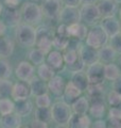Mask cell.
<instances>
[{
    "label": "cell",
    "mask_w": 121,
    "mask_h": 128,
    "mask_svg": "<svg viewBox=\"0 0 121 128\" xmlns=\"http://www.w3.org/2000/svg\"><path fill=\"white\" fill-rule=\"evenodd\" d=\"M16 40L23 46H34L36 42V29L27 22H20L16 27Z\"/></svg>",
    "instance_id": "cell-1"
},
{
    "label": "cell",
    "mask_w": 121,
    "mask_h": 128,
    "mask_svg": "<svg viewBox=\"0 0 121 128\" xmlns=\"http://www.w3.org/2000/svg\"><path fill=\"white\" fill-rule=\"evenodd\" d=\"M50 109L52 120L59 125H66L71 115L73 114L71 106L66 102H56Z\"/></svg>",
    "instance_id": "cell-2"
},
{
    "label": "cell",
    "mask_w": 121,
    "mask_h": 128,
    "mask_svg": "<svg viewBox=\"0 0 121 128\" xmlns=\"http://www.w3.org/2000/svg\"><path fill=\"white\" fill-rule=\"evenodd\" d=\"M21 13V18L23 22L30 24V25H36L43 18V11L42 6L36 4L34 2H26L23 3L20 10Z\"/></svg>",
    "instance_id": "cell-3"
},
{
    "label": "cell",
    "mask_w": 121,
    "mask_h": 128,
    "mask_svg": "<svg viewBox=\"0 0 121 128\" xmlns=\"http://www.w3.org/2000/svg\"><path fill=\"white\" fill-rule=\"evenodd\" d=\"M108 35L104 31L101 25H95L90 30H88L86 36V45L96 49H100L101 47L106 45L108 42Z\"/></svg>",
    "instance_id": "cell-4"
},
{
    "label": "cell",
    "mask_w": 121,
    "mask_h": 128,
    "mask_svg": "<svg viewBox=\"0 0 121 128\" xmlns=\"http://www.w3.org/2000/svg\"><path fill=\"white\" fill-rule=\"evenodd\" d=\"M53 33L47 26H40L36 29V42L35 46L44 51L46 54L51 50L53 46Z\"/></svg>",
    "instance_id": "cell-5"
},
{
    "label": "cell",
    "mask_w": 121,
    "mask_h": 128,
    "mask_svg": "<svg viewBox=\"0 0 121 128\" xmlns=\"http://www.w3.org/2000/svg\"><path fill=\"white\" fill-rule=\"evenodd\" d=\"M81 22L86 26H95L102 17L97 4H83L80 9Z\"/></svg>",
    "instance_id": "cell-6"
},
{
    "label": "cell",
    "mask_w": 121,
    "mask_h": 128,
    "mask_svg": "<svg viewBox=\"0 0 121 128\" xmlns=\"http://www.w3.org/2000/svg\"><path fill=\"white\" fill-rule=\"evenodd\" d=\"M63 57H64V62H65V64L72 72L83 70V67L85 65L81 61L79 50L76 49V48L68 46L65 49V52L63 54Z\"/></svg>",
    "instance_id": "cell-7"
},
{
    "label": "cell",
    "mask_w": 121,
    "mask_h": 128,
    "mask_svg": "<svg viewBox=\"0 0 121 128\" xmlns=\"http://www.w3.org/2000/svg\"><path fill=\"white\" fill-rule=\"evenodd\" d=\"M86 75L89 84H101L104 81V64L102 62H96L87 66Z\"/></svg>",
    "instance_id": "cell-8"
},
{
    "label": "cell",
    "mask_w": 121,
    "mask_h": 128,
    "mask_svg": "<svg viewBox=\"0 0 121 128\" xmlns=\"http://www.w3.org/2000/svg\"><path fill=\"white\" fill-rule=\"evenodd\" d=\"M59 19L60 24H65L69 26L72 24L80 22H81V15L80 10L78 8H72V6H64L60 10V13L59 16Z\"/></svg>",
    "instance_id": "cell-9"
},
{
    "label": "cell",
    "mask_w": 121,
    "mask_h": 128,
    "mask_svg": "<svg viewBox=\"0 0 121 128\" xmlns=\"http://www.w3.org/2000/svg\"><path fill=\"white\" fill-rule=\"evenodd\" d=\"M2 22L9 27H17L21 22V13L17 8L5 6L3 8L2 14Z\"/></svg>",
    "instance_id": "cell-10"
},
{
    "label": "cell",
    "mask_w": 121,
    "mask_h": 128,
    "mask_svg": "<svg viewBox=\"0 0 121 128\" xmlns=\"http://www.w3.org/2000/svg\"><path fill=\"white\" fill-rule=\"evenodd\" d=\"M62 10V0H44L42 4L43 15L49 19L59 18Z\"/></svg>",
    "instance_id": "cell-11"
},
{
    "label": "cell",
    "mask_w": 121,
    "mask_h": 128,
    "mask_svg": "<svg viewBox=\"0 0 121 128\" xmlns=\"http://www.w3.org/2000/svg\"><path fill=\"white\" fill-rule=\"evenodd\" d=\"M79 54H80L81 61H82L84 65H86V66H89L91 64L99 61L98 49L92 48L88 45L81 47L79 49Z\"/></svg>",
    "instance_id": "cell-12"
},
{
    "label": "cell",
    "mask_w": 121,
    "mask_h": 128,
    "mask_svg": "<svg viewBox=\"0 0 121 128\" xmlns=\"http://www.w3.org/2000/svg\"><path fill=\"white\" fill-rule=\"evenodd\" d=\"M31 95H32V93H31V88H30L29 82L19 81L17 83H15V84H13L11 97L13 98L15 102L27 99V98H29Z\"/></svg>",
    "instance_id": "cell-13"
},
{
    "label": "cell",
    "mask_w": 121,
    "mask_h": 128,
    "mask_svg": "<svg viewBox=\"0 0 121 128\" xmlns=\"http://www.w3.org/2000/svg\"><path fill=\"white\" fill-rule=\"evenodd\" d=\"M15 74L20 81L29 82L34 77V65L31 62L21 61L16 67Z\"/></svg>",
    "instance_id": "cell-14"
},
{
    "label": "cell",
    "mask_w": 121,
    "mask_h": 128,
    "mask_svg": "<svg viewBox=\"0 0 121 128\" xmlns=\"http://www.w3.org/2000/svg\"><path fill=\"white\" fill-rule=\"evenodd\" d=\"M67 31H68L69 38L72 40H76V41L85 40L87 36V33H88V29H87L86 25L83 24L82 22L67 26Z\"/></svg>",
    "instance_id": "cell-15"
},
{
    "label": "cell",
    "mask_w": 121,
    "mask_h": 128,
    "mask_svg": "<svg viewBox=\"0 0 121 128\" xmlns=\"http://www.w3.org/2000/svg\"><path fill=\"white\" fill-rule=\"evenodd\" d=\"M101 26L106 32L108 38H112L120 32V22H118L115 16L110 17H103L101 20Z\"/></svg>",
    "instance_id": "cell-16"
},
{
    "label": "cell",
    "mask_w": 121,
    "mask_h": 128,
    "mask_svg": "<svg viewBox=\"0 0 121 128\" xmlns=\"http://www.w3.org/2000/svg\"><path fill=\"white\" fill-rule=\"evenodd\" d=\"M45 62L48 64V65H50L54 70H62L64 64H65L63 54L58 49L50 50L49 52L46 54V61Z\"/></svg>",
    "instance_id": "cell-17"
},
{
    "label": "cell",
    "mask_w": 121,
    "mask_h": 128,
    "mask_svg": "<svg viewBox=\"0 0 121 128\" xmlns=\"http://www.w3.org/2000/svg\"><path fill=\"white\" fill-rule=\"evenodd\" d=\"M47 84H48V90H49V92H51L53 95L60 96L64 93V90H65V86H66V82H65V80H64L63 77L55 75L53 78H51L49 81L47 82Z\"/></svg>",
    "instance_id": "cell-18"
},
{
    "label": "cell",
    "mask_w": 121,
    "mask_h": 128,
    "mask_svg": "<svg viewBox=\"0 0 121 128\" xmlns=\"http://www.w3.org/2000/svg\"><path fill=\"white\" fill-rule=\"evenodd\" d=\"M68 128H90L91 121L86 114H72L68 121Z\"/></svg>",
    "instance_id": "cell-19"
},
{
    "label": "cell",
    "mask_w": 121,
    "mask_h": 128,
    "mask_svg": "<svg viewBox=\"0 0 121 128\" xmlns=\"http://www.w3.org/2000/svg\"><path fill=\"white\" fill-rule=\"evenodd\" d=\"M97 6H98L102 18L115 16V13L117 11V3L114 0H100Z\"/></svg>",
    "instance_id": "cell-20"
},
{
    "label": "cell",
    "mask_w": 121,
    "mask_h": 128,
    "mask_svg": "<svg viewBox=\"0 0 121 128\" xmlns=\"http://www.w3.org/2000/svg\"><path fill=\"white\" fill-rule=\"evenodd\" d=\"M70 82L73 83V84L82 92L86 91L87 86H89V81H88L87 75H86V73H84L83 70L72 72Z\"/></svg>",
    "instance_id": "cell-21"
},
{
    "label": "cell",
    "mask_w": 121,
    "mask_h": 128,
    "mask_svg": "<svg viewBox=\"0 0 121 128\" xmlns=\"http://www.w3.org/2000/svg\"><path fill=\"white\" fill-rule=\"evenodd\" d=\"M29 84L31 88V93L34 96H38V95L48 93V91H49L48 90L47 82L44 81L43 79H40L38 76L37 77L34 76V77L29 81Z\"/></svg>",
    "instance_id": "cell-22"
},
{
    "label": "cell",
    "mask_w": 121,
    "mask_h": 128,
    "mask_svg": "<svg viewBox=\"0 0 121 128\" xmlns=\"http://www.w3.org/2000/svg\"><path fill=\"white\" fill-rule=\"evenodd\" d=\"M89 114L95 118H101L105 112V104H104L102 98H95L91 99L89 102Z\"/></svg>",
    "instance_id": "cell-23"
},
{
    "label": "cell",
    "mask_w": 121,
    "mask_h": 128,
    "mask_svg": "<svg viewBox=\"0 0 121 128\" xmlns=\"http://www.w3.org/2000/svg\"><path fill=\"white\" fill-rule=\"evenodd\" d=\"M70 106H71L72 112L74 114H79V115L87 114L88 110H89V100L85 96H80Z\"/></svg>",
    "instance_id": "cell-24"
},
{
    "label": "cell",
    "mask_w": 121,
    "mask_h": 128,
    "mask_svg": "<svg viewBox=\"0 0 121 128\" xmlns=\"http://www.w3.org/2000/svg\"><path fill=\"white\" fill-rule=\"evenodd\" d=\"M0 122H1V125L3 128H20L21 127V116H19L16 112H12L10 114L2 115Z\"/></svg>",
    "instance_id": "cell-25"
},
{
    "label": "cell",
    "mask_w": 121,
    "mask_h": 128,
    "mask_svg": "<svg viewBox=\"0 0 121 128\" xmlns=\"http://www.w3.org/2000/svg\"><path fill=\"white\" fill-rule=\"evenodd\" d=\"M81 94H82V91L79 90L72 82H68L66 83L65 90H64L63 96L65 97V102L68 104H72L78 97H80Z\"/></svg>",
    "instance_id": "cell-26"
},
{
    "label": "cell",
    "mask_w": 121,
    "mask_h": 128,
    "mask_svg": "<svg viewBox=\"0 0 121 128\" xmlns=\"http://www.w3.org/2000/svg\"><path fill=\"white\" fill-rule=\"evenodd\" d=\"M99 54V61L102 63H112L116 58L117 52L113 49V47L111 45H104L103 47H101L100 49H98Z\"/></svg>",
    "instance_id": "cell-27"
},
{
    "label": "cell",
    "mask_w": 121,
    "mask_h": 128,
    "mask_svg": "<svg viewBox=\"0 0 121 128\" xmlns=\"http://www.w3.org/2000/svg\"><path fill=\"white\" fill-rule=\"evenodd\" d=\"M32 110H33V105L29 98L22 99V100H17L15 102V111L19 116H27L29 115Z\"/></svg>",
    "instance_id": "cell-28"
},
{
    "label": "cell",
    "mask_w": 121,
    "mask_h": 128,
    "mask_svg": "<svg viewBox=\"0 0 121 128\" xmlns=\"http://www.w3.org/2000/svg\"><path fill=\"white\" fill-rule=\"evenodd\" d=\"M14 51V44L9 38L1 35L0 36V58H9Z\"/></svg>",
    "instance_id": "cell-29"
},
{
    "label": "cell",
    "mask_w": 121,
    "mask_h": 128,
    "mask_svg": "<svg viewBox=\"0 0 121 128\" xmlns=\"http://www.w3.org/2000/svg\"><path fill=\"white\" fill-rule=\"evenodd\" d=\"M121 75V70L114 63L104 64V78L110 81H114Z\"/></svg>",
    "instance_id": "cell-30"
},
{
    "label": "cell",
    "mask_w": 121,
    "mask_h": 128,
    "mask_svg": "<svg viewBox=\"0 0 121 128\" xmlns=\"http://www.w3.org/2000/svg\"><path fill=\"white\" fill-rule=\"evenodd\" d=\"M69 42H70V38L69 35L67 34H60L55 32L53 34V47H55L58 50L62 51V50H65L66 48L69 45Z\"/></svg>",
    "instance_id": "cell-31"
},
{
    "label": "cell",
    "mask_w": 121,
    "mask_h": 128,
    "mask_svg": "<svg viewBox=\"0 0 121 128\" xmlns=\"http://www.w3.org/2000/svg\"><path fill=\"white\" fill-rule=\"evenodd\" d=\"M37 76L43 79L44 81L48 82L51 78H53L55 76V70L52 68L50 65H48L46 62H44L43 64L38 65V68H37Z\"/></svg>",
    "instance_id": "cell-32"
},
{
    "label": "cell",
    "mask_w": 121,
    "mask_h": 128,
    "mask_svg": "<svg viewBox=\"0 0 121 128\" xmlns=\"http://www.w3.org/2000/svg\"><path fill=\"white\" fill-rule=\"evenodd\" d=\"M29 60L33 65H40L46 61V54L39 48H34L29 52Z\"/></svg>",
    "instance_id": "cell-33"
},
{
    "label": "cell",
    "mask_w": 121,
    "mask_h": 128,
    "mask_svg": "<svg viewBox=\"0 0 121 128\" xmlns=\"http://www.w3.org/2000/svg\"><path fill=\"white\" fill-rule=\"evenodd\" d=\"M15 111V102L10 98L0 99V114L6 115Z\"/></svg>",
    "instance_id": "cell-34"
},
{
    "label": "cell",
    "mask_w": 121,
    "mask_h": 128,
    "mask_svg": "<svg viewBox=\"0 0 121 128\" xmlns=\"http://www.w3.org/2000/svg\"><path fill=\"white\" fill-rule=\"evenodd\" d=\"M13 83L7 79L0 80V99L1 98H10L12 95Z\"/></svg>",
    "instance_id": "cell-35"
},
{
    "label": "cell",
    "mask_w": 121,
    "mask_h": 128,
    "mask_svg": "<svg viewBox=\"0 0 121 128\" xmlns=\"http://www.w3.org/2000/svg\"><path fill=\"white\" fill-rule=\"evenodd\" d=\"M86 92L91 99L102 98L103 93H104V89L102 86V83H101V84H89L87 86Z\"/></svg>",
    "instance_id": "cell-36"
},
{
    "label": "cell",
    "mask_w": 121,
    "mask_h": 128,
    "mask_svg": "<svg viewBox=\"0 0 121 128\" xmlns=\"http://www.w3.org/2000/svg\"><path fill=\"white\" fill-rule=\"evenodd\" d=\"M34 116H35V120H38V121L48 123L49 121L52 120L50 107L49 108H36Z\"/></svg>",
    "instance_id": "cell-37"
},
{
    "label": "cell",
    "mask_w": 121,
    "mask_h": 128,
    "mask_svg": "<svg viewBox=\"0 0 121 128\" xmlns=\"http://www.w3.org/2000/svg\"><path fill=\"white\" fill-rule=\"evenodd\" d=\"M12 74V68L10 63L4 59H0V80L7 79Z\"/></svg>",
    "instance_id": "cell-38"
},
{
    "label": "cell",
    "mask_w": 121,
    "mask_h": 128,
    "mask_svg": "<svg viewBox=\"0 0 121 128\" xmlns=\"http://www.w3.org/2000/svg\"><path fill=\"white\" fill-rule=\"evenodd\" d=\"M35 105L37 108H49L51 106V99L48 93L36 96Z\"/></svg>",
    "instance_id": "cell-39"
},
{
    "label": "cell",
    "mask_w": 121,
    "mask_h": 128,
    "mask_svg": "<svg viewBox=\"0 0 121 128\" xmlns=\"http://www.w3.org/2000/svg\"><path fill=\"white\" fill-rule=\"evenodd\" d=\"M107 102L112 107H117L121 104V94L115 90H112L107 94Z\"/></svg>",
    "instance_id": "cell-40"
},
{
    "label": "cell",
    "mask_w": 121,
    "mask_h": 128,
    "mask_svg": "<svg viewBox=\"0 0 121 128\" xmlns=\"http://www.w3.org/2000/svg\"><path fill=\"white\" fill-rule=\"evenodd\" d=\"M110 45L117 54H121V32L110 38Z\"/></svg>",
    "instance_id": "cell-41"
},
{
    "label": "cell",
    "mask_w": 121,
    "mask_h": 128,
    "mask_svg": "<svg viewBox=\"0 0 121 128\" xmlns=\"http://www.w3.org/2000/svg\"><path fill=\"white\" fill-rule=\"evenodd\" d=\"M108 118H118L121 120V109L117 107H112L108 111Z\"/></svg>",
    "instance_id": "cell-42"
},
{
    "label": "cell",
    "mask_w": 121,
    "mask_h": 128,
    "mask_svg": "<svg viewBox=\"0 0 121 128\" xmlns=\"http://www.w3.org/2000/svg\"><path fill=\"white\" fill-rule=\"evenodd\" d=\"M62 3L65 4L66 6L78 8L82 3V0H62Z\"/></svg>",
    "instance_id": "cell-43"
},
{
    "label": "cell",
    "mask_w": 121,
    "mask_h": 128,
    "mask_svg": "<svg viewBox=\"0 0 121 128\" xmlns=\"http://www.w3.org/2000/svg\"><path fill=\"white\" fill-rule=\"evenodd\" d=\"M90 128H108V127H107V124L105 121H103V120H101V118H98L94 123H91Z\"/></svg>",
    "instance_id": "cell-44"
},
{
    "label": "cell",
    "mask_w": 121,
    "mask_h": 128,
    "mask_svg": "<svg viewBox=\"0 0 121 128\" xmlns=\"http://www.w3.org/2000/svg\"><path fill=\"white\" fill-rule=\"evenodd\" d=\"M30 128H48V123L38 121V120H34V121L31 123Z\"/></svg>",
    "instance_id": "cell-45"
},
{
    "label": "cell",
    "mask_w": 121,
    "mask_h": 128,
    "mask_svg": "<svg viewBox=\"0 0 121 128\" xmlns=\"http://www.w3.org/2000/svg\"><path fill=\"white\" fill-rule=\"evenodd\" d=\"M113 90L119 92V93L121 94V75L116 80L113 81Z\"/></svg>",
    "instance_id": "cell-46"
},
{
    "label": "cell",
    "mask_w": 121,
    "mask_h": 128,
    "mask_svg": "<svg viewBox=\"0 0 121 128\" xmlns=\"http://www.w3.org/2000/svg\"><path fill=\"white\" fill-rule=\"evenodd\" d=\"M20 2H21V0H6V1L4 2L6 6H12V8H17Z\"/></svg>",
    "instance_id": "cell-47"
},
{
    "label": "cell",
    "mask_w": 121,
    "mask_h": 128,
    "mask_svg": "<svg viewBox=\"0 0 121 128\" xmlns=\"http://www.w3.org/2000/svg\"><path fill=\"white\" fill-rule=\"evenodd\" d=\"M5 30H6V25L2 22V19H0V36H1V35H4Z\"/></svg>",
    "instance_id": "cell-48"
},
{
    "label": "cell",
    "mask_w": 121,
    "mask_h": 128,
    "mask_svg": "<svg viewBox=\"0 0 121 128\" xmlns=\"http://www.w3.org/2000/svg\"><path fill=\"white\" fill-rule=\"evenodd\" d=\"M99 0H82L83 4H96Z\"/></svg>",
    "instance_id": "cell-49"
},
{
    "label": "cell",
    "mask_w": 121,
    "mask_h": 128,
    "mask_svg": "<svg viewBox=\"0 0 121 128\" xmlns=\"http://www.w3.org/2000/svg\"><path fill=\"white\" fill-rule=\"evenodd\" d=\"M2 11H3V6L1 4V2H0V16H1V14H2Z\"/></svg>",
    "instance_id": "cell-50"
},
{
    "label": "cell",
    "mask_w": 121,
    "mask_h": 128,
    "mask_svg": "<svg viewBox=\"0 0 121 128\" xmlns=\"http://www.w3.org/2000/svg\"><path fill=\"white\" fill-rule=\"evenodd\" d=\"M55 128H68V127H66L65 125H58Z\"/></svg>",
    "instance_id": "cell-51"
},
{
    "label": "cell",
    "mask_w": 121,
    "mask_h": 128,
    "mask_svg": "<svg viewBox=\"0 0 121 128\" xmlns=\"http://www.w3.org/2000/svg\"><path fill=\"white\" fill-rule=\"evenodd\" d=\"M110 128H121V125L120 126H111Z\"/></svg>",
    "instance_id": "cell-52"
},
{
    "label": "cell",
    "mask_w": 121,
    "mask_h": 128,
    "mask_svg": "<svg viewBox=\"0 0 121 128\" xmlns=\"http://www.w3.org/2000/svg\"><path fill=\"white\" fill-rule=\"evenodd\" d=\"M116 3H121V0H114Z\"/></svg>",
    "instance_id": "cell-53"
},
{
    "label": "cell",
    "mask_w": 121,
    "mask_h": 128,
    "mask_svg": "<svg viewBox=\"0 0 121 128\" xmlns=\"http://www.w3.org/2000/svg\"><path fill=\"white\" fill-rule=\"evenodd\" d=\"M20 128H30V127H27V126H21Z\"/></svg>",
    "instance_id": "cell-54"
},
{
    "label": "cell",
    "mask_w": 121,
    "mask_h": 128,
    "mask_svg": "<svg viewBox=\"0 0 121 128\" xmlns=\"http://www.w3.org/2000/svg\"><path fill=\"white\" fill-rule=\"evenodd\" d=\"M6 0H0V2H5Z\"/></svg>",
    "instance_id": "cell-55"
},
{
    "label": "cell",
    "mask_w": 121,
    "mask_h": 128,
    "mask_svg": "<svg viewBox=\"0 0 121 128\" xmlns=\"http://www.w3.org/2000/svg\"><path fill=\"white\" fill-rule=\"evenodd\" d=\"M120 32H121V19H120Z\"/></svg>",
    "instance_id": "cell-56"
},
{
    "label": "cell",
    "mask_w": 121,
    "mask_h": 128,
    "mask_svg": "<svg viewBox=\"0 0 121 128\" xmlns=\"http://www.w3.org/2000/svg\"><path fill=\"white\" fill-rule=\"evenodd\" d=\"M120 70H121V59H120Z\"/></svg>",
    "instance_id": "cell-57"
},
{
    "label": "cell",
    "mask_w": 121,
    "mask_h": 128,
    "mask_svg": "<svg viewBox=\"0 0 121 128\" xmlns=\"http://www.w3.org/2000/svg\"><path fill=\"white\" fill-rule=\"evenodd\" d=\"M120 19H121V9H120Z\"/></svg>",
    "instance_id": "cell-58"
},
{
    "label": "cell",
    "mask_w": 121,
    "mask_h": 128,
    "mask_svg": "<svg viewBox=\"0 0 121 128\" xmlns=\"http://www.w3.org/2000/svg\"><path fill=\"white\" fill-rule=\"evenodd\" d=\"M0 115H1V114H0Z\"/></svg>",
    "instance_id": "cell-59"
}]
</instances>
